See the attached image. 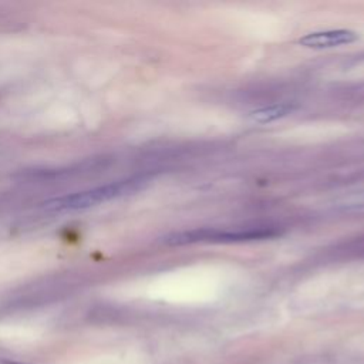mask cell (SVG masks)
Returning a JSON list of instances; mask_svg holds the SVG:
<instances>
[{"label":"cell","mask_w":364,"mask_h":364,"mask_svg":"<svg viewBox=\"0 0 364 364\" xmlns=\"http://www.w3.org/2000/svg\"><path fill=\"white\" fill-rule=\"evenodd\" d=\"M274 230L257 228V229H216V228H199L173 233L165 239V243L172 246L191 245V243H236V242H250L260 240L266 237H273Z\"/></svg>","instance_id":"cell-1"},{"label":"cell","mask_w":364,"mask_h":364,"mask_svg":"<svg viewBox=\"0 0 364 364\" xmlns=\"http://www.w3.org/2000/svg\"><path fill=\"white\" fill-rule=\"evenodd\" d=\"M358 40V33L348 28H336V30H323L307 33L299 38V44L306 48L324 50L334 48L340 46H348Z\"/></svg>","instance_id":"cell-2"},{"label":"cell","mask_w":364,"mask_h":364,"mask_svg":"<svg viewBox=\"0 0 364 364\" xmlns=\"http://www.w3.org/2000/svg\"><path fill=\"white\" fill-rule=\"evenodd\" d=\"M296 109L293 104L282 102V104H273L262 108H256L247 114V119L255 124H270L277 119H282L291 114Z\"/></svg>","instance_id":"cell-3"},{"label":"cell","mask_w":364,"mask_h":364,"mask_svg":"<svg viewBox=\"0 0 364 364\" xmlns=\"http://www.w3.org/2000/svg\"><path fill=\"white\" fill-rule=\"evenodd\" d=\"M330 206L334 210L340 212H353V210H363L364 209V188L351 189L347 192H341L336 195Z\"/></svg>","instance_id":"cell-4"}]
</instances>
